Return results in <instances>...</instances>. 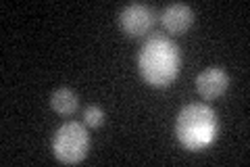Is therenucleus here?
I'll return each mask as SVG.
<instances>
[{"mask_svg": "<svg viewBox=\"0 0 250 167\" xmlns=\"http://www.w3.org/2000/svg\"><path fill=\"white\" fill-rule=\"evenodd\" d=\"M83 121L90 125V128H100V125L104 123V113H103V109L96 107V105H92L85 109V113H83Z\"/></svg>", "mask_w": 250, "mask_h": 167, "instance_id": "8", "label": "nucleus"}, {"mask_svg": "<svg viewBox=\"0 0 250 167\" xmlns=\"http://www.w3.org/2000/svg\"><path fill=\"white\" fill-rule=\"evenodd\" d=\"M228 86H229V77L219 67H208L196 77V90L200 92V96L207 100L219 98L228 90Z\"/></svg>", "mask_w": 250, "mask_h": 167, "instance_id": "5", "label": "nucleus"}, {"mask_svg": "<svg viewBox=\"0 0 250 167\" xmlns=\"http://www.w3.org/2000/svg\"><path fill=\"white\" fill-rule=\"evenodd\" d=\"M179 65H182L179 48L165 36L148 38L138 54L140 75L152 88H167L177 77Z\"/></svg>", "mask_w": 250, "mask_h": 167, "instance_id": "1", "label": "nucleus"}, {"mask_svg": "<svg viewBox=\"0 0 250 167\" xmlns=\"http://www.w3.org/2000/svg\"><path fill=\"white\" fill-rule=\"evenodd\" d=\"M217 117L215 111L202 102L186 105L175 119V136L186 148L202 150L217 138Z\"/></svg>", "mask_w": 250, "mask_h": 167, "instance_id": "2", "label": "nucleus"}, {"mask_svg": "<svg viewBox=\"0 0 250 167\" xmlns=\"http://www.w3.org/2000/svg\"><path fill=\"white\" fill-rule=\"evenodd\" d=\"M50 107L57 111L59 115H71L77 111L80 107V98H77V94L69 88H59L52 92L50 96Z\"/></svg>", "mask_w": 250, "mask_h": 167, "instance_id": "7", "label": "nucleus"}, {"mask_svg": "<svg viewBox=\"0 0 250 167\" xmlns=\"http://www.w3.org/2000/svg\"><path fill=\"white\" fill-rule=\"evenodd\" d=\"M88 148H90V136L83 125L77 121L62 123L52 138L54 157L67 165L83 161L85 155H88Z\"/></svg>", "mask_w": 250, "mask_h": 167, "instance_id": "3", "label": "nucleus"}, {"mask_svg": "<svg viewBox=\"0 0 250 167\" xmlns=\"http://www.w3.org/2000/svg\"><path fill=\"white\" fill-rule=\"evenodd\" d=\"M119 25L131 38L146 36L154 25V13L146 4H140V2L127 4L119 15Z\"/></svg>", "mask_w": 250, "mask_h": 167, "instance_id": "4", "label": "nucleus"}, {"mask_svg": "<svg viewBox=\"0 0 250 167\" xmlns=\"http://www.w3.org/2000/svg\"><path fill=\"white\" fill-rule=\"evenodd\" d=\"M161 23L171 34H186L194 23V13L188 4H182V2L169 4L167 9L161 13Z\"/></svg>", "mask_w": 250, "mask_h": 167, "instance_id": "6", "label": "nucleus"}]
</instances>
